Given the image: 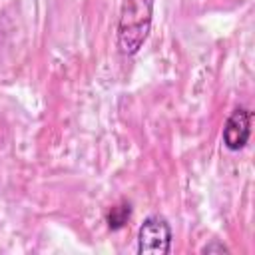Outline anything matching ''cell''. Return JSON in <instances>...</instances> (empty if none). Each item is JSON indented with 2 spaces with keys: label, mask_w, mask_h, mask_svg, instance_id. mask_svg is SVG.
Masks as SVG:
<instances>
[{
  "label": "cell",
  "mask_w": 255,
  "mask_h": 255,
  "mask_svg": "<svg viewBox=\"0 0 255 255\" xmlns=\"http://www.w3.org/2000/svg\"><path fill=\"white\" fill-rule=\"evenodd\" d=\"M153 0H122L118 18V48L124 56H133L145 44L151 30Z\"/></svg>",
  "instance_id": "1"
},
{
  "label": "cell",
  "mask_w": 255,
  "mask_h": 255,
  "mask_svg": "<svg viewBox=\"0 0 255 255\" xmlns=\"http://www.w3.org/2000/svg\"><path fill=\"white\" fill-rule=\"evenodd\" d=\"M171 251V227L165 217L149 215L137 231V253H169Z\"/></svg>",
  "instance_id": "2"
},
{
  "label": "cell",
  "mask_w": 255,
  "mask_h": 255,
  "mask_svg": "<svg viewBox=\"0 0 255 255\" xmlns=\"http://www.w3.org/2000/svg\"><path fill=\"white\" fill-rule=\"evenodd\" d=\"M251 120H253V114L247 108H237L231 112V116L223 126V143L227 149L237 151L245 147L251 135Z\"/></svg>",
  "instance_id": "3"
},
{
  "label": "cell",
  "mask_w": 255,
  "mask_h": 255,
  "mask_svg": "<svg viewBox=\"0 0 255 255\" xmlns=\"http://www.w3.org/2000/svg\"><path fill=\"white\" fill-rule=\"evenodd\" d=\"M129 217H131V205L124 201V203L114 205V207L106 213V223H108V227H110L112 231H118V229H122V227L129 221Z\"/></svg>",
  "instance_id": "4"
},
{
  "label": "cell",
  "mask_w": 255,
  "mask_h": 255,
  "mask_svg": "<svg viewBox=\"0 0 255 255\" xmlns=\"http://www.w3.org/2000/svg\"><path fill=\"white\" fill-rule=\"evenodd\" d=\"M201 253H229V249L223 245V243H219V241H211V243H207L205 247H201Z\"/></svg>",
  "instance_id": "5"
}]
</instances>
